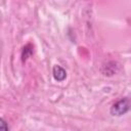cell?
<instances>
[{
    "mask_svg": "<svg viewBox=\"0 0 131 131\" xmlns=\"http://www.w3.org/2000/svg\"><path fill=\"white\" fill-rule=\"evenodd\" d=\"M130 110H131V97H123L112 105L110 112L112 116L120 117L128 113Z\"/></svg>",
    "mask_w": 131,
    "mask_h": 131,
    "instance_id": "6da1fadb",
    "label": "cell"
},
{
    "mask_svg": "<svg viewBox=\"0 0 131 131\" xmlns=\"http://www.w3.org/2000/svg\"><path fill=\"white\" fill-rule=\"evenodd\" d=\"M52 76L54 78L55 81L57 82H62L66 80L67 78V72L63 68H61L60 66L58 64H55L52 69Z\"/></svg>",
    "mask_w": 131,
    "mask_h": 131,
    "instance_id": "7a4b0ae2",
    "label": "cell"
},
{
    "mask_svg": "<svg viewBox=\"0 0 131 131\" xmlns=\"http://www.w3.org/2000/svg\"><path fill=\"white\" fill-rule=\"evenodd\" d=\"M34 53V47L31 43H28L27 45H25L23 47V50H21V61L23 62H26Z\"/></svg>",
    "mask_w": 131,
    "mask_h": 131,
    "instance_id": "3957f363",
    "label": "cell"
},
{
    "mask_svg": "<svg viewBox=\"0 0 131 131\" xmlns=\"http://www.w3.org/2000/svg\"><path fill=\"white\" fill-rule=\"evenodd\" d=\"M0 129L1 130H5V131L9 130V126H8V124L6 123V121L3 118L0 119Z\"/></svg>",
    "mask_w": 131,
    "mask_h": 131,
    "instance_id": "277c9868",
    "label": "cell"
}]
</instances>
